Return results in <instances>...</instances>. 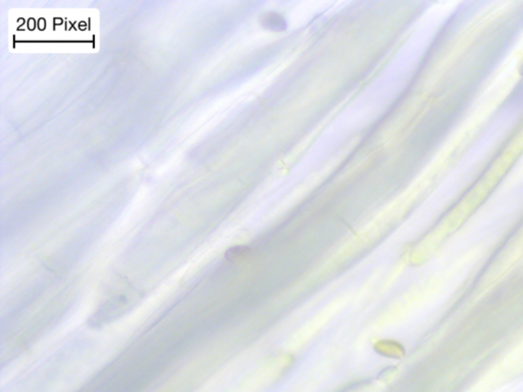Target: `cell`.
<instances>
[{"label": "cell", "mask_w": 523, "mask_h": 392, "mask_svg": "<svg viewBox=\"0 0 523 392\" xmlns=\"http://www.w3.org/2000/svg\"><path fill=\"white\" fill-rule=\"evenodd\" d=\"M262 26L272 31H283L286 28L285 20L277 13H267L262 19Z\"/></svg>", "instance_id": "6da1fadb"}]
</instances>
